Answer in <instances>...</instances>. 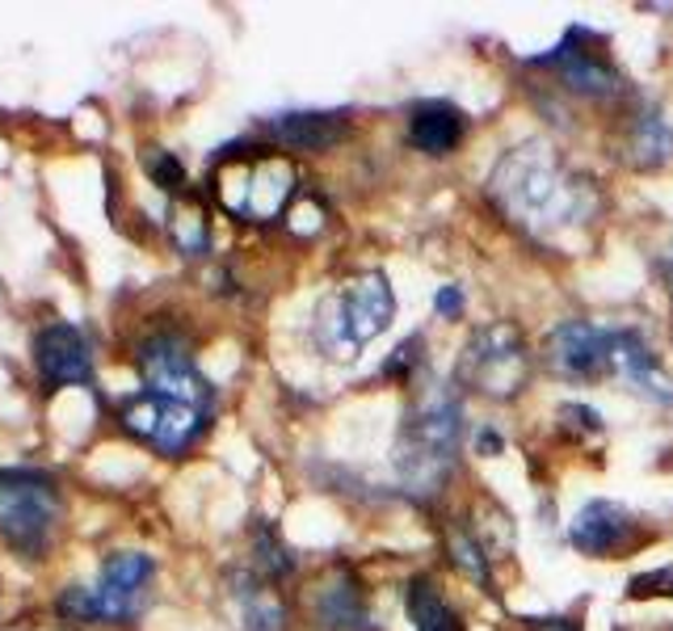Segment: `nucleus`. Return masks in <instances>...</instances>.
<instances>
[{
    "instance_id": "obj_1",
    "label": "nucleus",
    "mask_w": 673,
    "mask_h": 631,
    "mask_svg": "<svg viewBox=\"0 0 673 631\" xmlns=\"http://www.w3.org/2000/svg\"><path fill=\"white\" fill-rule=\"evenodd\" d=\"M489 190L501 202V211L522 223L526 232H560L569 223L594 219V194L590 181L573 178L543 143L514 148L489 178Z\"/></svg>"
},
{
    "instance_id": "obj_2",
    "label": "nucleus",
    "mask_w": 673,
    "mask_h": 631,
    "mask_svg": "<svg viewBox=\"0 0 673 631\" xmlns=\"http://www.w3.org/2000/svg\"><path fill=\"white\" fill-rule=\"evenodd\" d=\"M211 190L240 223H274L295 198V164L274 148H232L215 160Z\"/></svg>"
},
{
    "instance_id": "obj_3",
    "label": "nucleus",
    "mask_w": 673,
    "mask_h": 631,
    "mask_svg": "<svg viewBox=\"0 0 673 631\" xmlns=\"http://www.w3.org/2000/svg\"><path fill=\"white\" fill-rule=\"evenodd\" d=\"M459 400L446 388H430L400 430V475L413 493H434L459 454Z\"/></svg>"
},
{
    "instance_id": "obj_4",
    "label": "nucleus",
    "mask_w": 673,
    "mask_h": 631,
    "mask_svg": "<svg viewBox=\"0 0 673 631\" xmlns=\"http://www.w3.org/2000/svg\"><path fill=\"white\" fill-rule=\"evenodd\" d=\"M63 522V493L47 472L9 468L0 472V539L21 555L51 552Z\"/></svg>"
},
{
    "instance_id": "obj_5",
    "label": "nucleus",
    "mask_w": 673,
    "mask_h": 631,
    "mask_svg": "<svg viewBox=\"0 0 673 631\" xmlns=\"http://www.w3.org/2000/svg\"><path fill=\"white\" fill-rule=\"evenodd\" d=\"M152 555L143 552H114L101 564L98 585H68L56 602V614L63 623H131L143 602H148V581H152Z\"/></svg>"
},
{
    "instance_id": "obj_6",
    "label": "nucleus",
    "mask_w": 673,
    "mask_h": 631,
    "mask_svg": "<svg viewBox=\"0 0 673 631\" xmlns=\"http://www.w3.org/2000/svg\"><path fill=\"white\" fill-rule=\"evenodd\" d=\"M392 316H396V299H392V287H388V278L371 270V274H358L350 278L336 299L324 308V341L333 345L341 358H350L354 350H362L371 337H379L388 324H392Z\"/></svg>"
},
{
    "instance_id": "obj_7",
    "label": "nucleus",
    "mask_w": 673,
    "mask_h": 631,
    "mask_svg": "<svg viewBox=\"0 0 673 631\" xmlns=\"http://www.w3.org/2000/svg\"><path fill=\"white\" fill-rule=\"evenodd\" d=\"M119 421L122 430L139 438L143 447H152L164 459H178L207 434L211 409H199V404H185V400L160 392H139L119 409Z\"/></svg>"
},
{
    "instance_id": "obj_8",
    "label": "nucleus",
    "mask_w": 673,
    "mask_h": 631,
    "mask_svg": "<svg viewBox=\"0 0 673 631\" xmlns=\"http://www.w3.org/2000/svg\"><path fill=\"white\" fill-rule=\"evenodd\" d=\"M459 379L484 395L496 400H514L526 383V341L514 324H489L472 337V345L463 350Z\"/></svg>"
},
{
    "instance_id": "obj_9",
    "label": "nucleus",
    "mask_w": 673,
    "mask_h": 631,
    "mask_svg": "<svg viewBox=\"0 0 673 631\" xmlns=\"http://www.w3.org/2000/svg\"><path fill=\"white\" fill-rule=\"evenodd\" d=\"M139 375L148 379V392L173 395V400L199 404V409H211V404H215L211 383H207L202 371L194 367V345H190V337L173 333V329L152 333L143 345H139Z\"/></svg>"
},
{
    "instance_id": "obj_10",
    "label": "nucleus",
    "mask_w": 673,
    "mask_h": 631,
    "mask_svg": "<svg viewBox=\"0 0 673 631\" xmlns=\"http://www.w3.org/2000/svg\"><path fill=\"white\" fill-rule=\"evenodd\" d=\"M531 63H535V68H555L569 89L590 93V98H614V93L623 89V77L611 68V60L597 56L594 42H590V34H585L581 26L569 30V39L560 42L552 56H539V60Z\"/></svg>"
},
{
    "instance_id": "obj_11",
    "label": "nucleus",
    "mask_w": 673,
    "mask_h": 631,
    "mask_svg": "<svg viewBox=\"0 0 673 631\" xmlns=\"http://www.w3.org/2000/svg\"><path fill=\"white\" fill-rule=\"evenodd\" d=\"M614 333L590 320H569L548 337V362L569 379H594L611 371Z\"/></svg>"
},
{
    "instance_id": "obj_12",
    "label": "nucleus",
    "mask_w": 673,
    "mask_h": 631,
    "mask_svg": "<svg viewBox=\"0 0 673 631\" xmlns=\"http://www.w3.org/2000/svg\"><path fill=\"white\" fill-rule=\"evenodd\" d=\"M34 362H39V379L51 392L93 379V354L77 324H47L34 341Z\"/></svg>"
},
{
    "instance_id": "obj_13",
    "label": "nucleus",
    "mask_w": 673,
    "mask_h": 631,
    "mask_svg": "<svg viewBox=\"0 0 673 631\" xmlns=\"http://www.w3.org/2000/svg\"><path fill=\"white\" fill-rule=\"evenodd\" d=\"M635 531V518L614 501H590L569 527V539L585 555H614Z\"/></svg>"
},
{
    "instance_id": "obj_14",
    "label": "nucleus",
    "mask_w": 673,
    "mask_h": 631,
    "mask_svg": "<svg viewBox=\"0 0 673 631\" xmlns=\"http://www.w3.org/2000/svg\"><path fill=\"white\" fill-rule=\"evenodd\" d=\"M270 139L278 148H295V152H324L345 139L350 122L345 114H324V110H299V114H278L270 119Z\"/></svg>"
},
{
    "instance_id": "obj_15",
    "label": "nucleus",
    "mask_w": 673,
    "mask_h": 631,
    "mask_svg": "<svg viewBox=\"0 0 673 631\" xmlns=\"http://www.w3.org/2000/svg\"><path fill=\"white\" fill-rule=\"evenodd\" d=\"M611 371H619L627 383H635V392H644L649 400H665V404H673V383L656 371V358L649 354V345H644L635 333H614Z\"/></svg>"
},
{
    "instance_id": "obj_16",
    "label": "nucleus",
    "mask_w": 673,
    "mask_h": 631,
    "mask_svg": "<svg viewBox=\"0 0 673 631\" xmlns=\"http://www.w3.org/2000/svg\"><path fill=\"white\" fill-rule=\"evenodd\" d=\"M463 110L446 106V101H425L413 110V122H409V139L413 148L430 152V157H446L455 152V143L463 139Z\"/></svg>"
},
{
    "instance_id": "obj_17",
    "label": "nucleus",
    "mask_w": 673,
    "mask_h": 631,
    "mask_svg": "<svg viewBox=\"0 0 673 631\" xmlns=\"http://www.w3.org/2000/svg\"><path fill=\"white\" fill-rule=\"evenodd\" d=\"M317 619L324 631H375L366 598L350 577H336L317 593Z\"/></svg>"
},
{
    "instance_id": "obj_18",
    "label": "nucleus",
    "mask_w": 673,
    "mask_h": 631,
    "mask_svg": "<svg viewBox=\"0 0 673 631\" xmlns=\"http://www.w3.org/2000/svg\"><path fill=\"white\" fill-rule=\"evenodd\" d=\"M237 614H240V631H282L287 628V611H282V598H278L265 581H253L244 577L237 581Z\"/></svg>"
},
{
    "instance_id": "obj_19",
    "label": "nucleus",
    "mask_w": 673,
    "mask_h": 631,
    "mask_svg": "<svg viewBox=\"0 0 673 631\" xmlns=\"http://www.w3.org/2000/svg\"><path fill=\"white\" fill-rule=\"evenodd\" d=\"M169 232H173L178 253H185V257H202L211 249V216H207L202 198L178 194L173 211H169Z\"/></svg>"
},
{
    "instance_id": "obj_20",
    "label": "nucleus",
    "mask_w": 673,
    "mask_h": 631,
    "mask_svg": "<svg viewBox=\"0 0 673 631\" xmlns=\"http://www.w3.org/2000/svg\"><path fill=\"white\" fill-rule=\"evenodd\" d=\"M409 614H413L416 631H463L459 614L438 598L430 577H416L409 585Z\"/></svg>"
},
{
    "instance_id": "obj_21",
    "label": "nucleus",
    "mask_w": 673,
    "mask_h": 631,
    "mask_svg": "<svg viewBox=\"0 0 673 631\" xmlns=\"http://www.w3.org/2000/svg\"><path fill=\"white\" fill-rule=\"evenodd\" d=\"M673 148V131L656 114H644L635 122V136H632V160L635 164H661L670 157Z\"/></svg>"
},
{
    "instance_id": "obj_22",
    "label": "nucleus",
    "mask_w": 673,
    "mask_h": 631,
    "mask_svg": "<svg viewBox=\"0 0 673 631\" xmlns=\"http://www.w3.org/2000/svg\"><path fill=\"white\" fill-rule=\"evenodd\" d=\"M291 564H295V560H291L287 548L274 539V531H265V527H261L258 531V569L265 572L270 581H278V577H287V572H291Z\"/></svg>"
},
{
    "instance_id": "obj_23",
    "label": "nucleus",
    "mask_w": 673,
    "mask_h": 631,
    "mask_svg": "<svg viewBox=\"0 0 673 631\" xmlns=\"http://www.w3.org/2000/svg\"><path fill=\"white\" fill-rule=\"evenodd\" d=\"M451 555H455V564L472 572L475 581H489V569H484V552H480V543H475L468 531H451Z\"/></svg>"
},
{
    "instance_id": "obj_24",
    "label": "nucleus",
    "mask_w": 673,
    "mask_h": 631,
    "mask_svg": "<svg viewBox=\"0 0 673 631\" xmlns=\"http://www.w3.org/2000/svg\"><path fill=\"white\" fill-rule=\"evenodd\" d=\"M152 181H157L160 190H169V194H185V169L169 152L152 157Z\"/></svg>"
},
{
    "instance_id": "obj_25",
    "label": "nucleus",
    "mask_w": 673,
    "mask_h": 631,
    "mask_svg": "<svg viewBox=\"0 0 673 631\" xmlns=\"http://www.w3.org/2000/svg\"><path fill=\"white\" fill-rule=\"evenodd\" d=\"M653 593H673V564L656 572H640L632 581V598H653Z\"/></svg>"
},
{
    "instance_id": "obj_26",
    "label": "nucleus",
    "mask_w": 673,
    "mask_h": 631,
    "mask_svg": "<svg viewBox=\"0 0 673 631\" xmlns=\"http://www.w3.org/2000/svg\"><path fill=\"white\" fill-rule=\"evenodd\" d=\"M438 312L442 316L463 312V291H459V287H442V291H438Z\"/></svg>"
},
{
    "instance_id": "obj_27",
    "label": "nucleus",
    "mask_w": 673,
    "mask_h": 631,
    "mask_svg": "<svg viewBox=\"0 0 673 631\" xmlns=\"http://www.w3.org/2000/svg\"><path fill=\"white\" fill-rule=\"evenodd\" d=\"M531 631H576L569 619H531Z\"/></svg>"
},
{
    "instance_id": "obj_28",
    "label": "nucleus",
    "mask_w": 673,
    "mask_h": 631,
    "mask_svg": "<svg viewBox=\"0 0 673 631\" xmlns=\"http://www.w3.org/2000/svg\"><path fill=\"white\" fill-rule=\"evenodd\" d=\"M493 451H501V434L484 430V434H480V454H493Z\"/></svg>"
},
{
    "instance_id": "obj_29",
    "label": "nucleus",
    "mask_w": 673,
    "mask_h": 631,
    "mask_svg": "<svg viewBox=\"0 0 673 631\" xmlns=\"http://www.w3.org/2000/svg\"><path fill=\"white\" fill-rule=\"evenodd\" d=\"M670 282H673V261H670Z\"/></svg>"
}]
</instances>
